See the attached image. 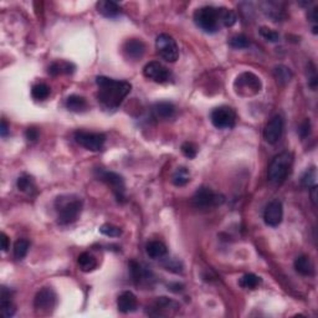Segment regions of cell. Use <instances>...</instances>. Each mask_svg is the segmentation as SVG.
I'll use <instances>...</instances> for the list:
<instances>
[{
    "label": "cell",
    "instance_id": "obj_45",
    "mask_svg": "<svg viewBox=\"0 0 318 318\" xmlns=\"http://www.w3.org/2000/svg\"><path fill=\"white\" fill-rule=\"evenodd\" d=\"M9 132V126L7 123V121L5 119H3L2 121V127H0V134H2V137H5Z\"/></svg>",
    "mask_w": 318,
    "mask_h": 318
},
{
    "label": "cell",
    "instance_id": "obj_28",
    "mask_svg": "<svg viewBox=\"0 0 318 318\" xmlns=\"http://www.w3.org/2000/svg\"><path fill=\"white\" fill-rule=\"evenodd\" d=\"M273 76H275L277 83L281 84V86H286L291 80H292L293 74L288 67L284 65H279L273 69Z\"/></svg>",
    "mask_w": 318,
    "mask_h": 318
},
{
    "label": "cell",
    "instance_id": "obj_24",
    "mask_svg": "<svg viewBox=\"0 0 318 318\" xmlns=\"http://www.w3.org/2000/svg\"><path fill=\"white\" fill-rule=\"evenodd\" d=\"M145 252L151 259L158 260L167 255V246L162 241H150L145 246Z\"/></svg>",
    "mask_w": 318,
    "mask_h": 318
},
{
    "label": "cell",
    "instance_id": "obj_8",
    "mask_svg": "<svg viewBox=\"0 0 318 318\" xmlns=\"http://www.w3.org/2000/svg\"><path fill=\"white\" fill-rule=\"evenodd\" d=\"M224 201V198L221 195L214 193L210 188L206 186H201L195 192L194 197H193V204H194L195 208L206 210L215 208V206L220 205Z\"/></svg>",
    "mask_w": 318,
    "mask_h": 318
},
{
    "label": "cell",
    "instance_id": "obj_42",
    "mask_svg": "<svg viewBox=\"0 0 318 318\" xmlns=\"http://www.w3.org/2000/svg\"><path fill=\"white\" fill-rule=\"evenodd\" d=\"M0 241H2V250L3 251H8L9 249V238L7 235L4 234V232H2L0 234Z\"/></svg>",
    "mask_w": 318,
    "mask_h": 318
},
{
    "label": "cell",
    "instance_id": "obj_6",
    "mask_svg": "<svg viewBox=\"0 0 318 318\" xmlns=\"http://www.w3.org/2000/svg\"><path fill=\"white\" fill-rule=\"evenodd\" d=\"M234 87L238 95L247 97V96L258 95L262 89V82L259 76L252 72H243L236 77Z\"/></svg>",
    "mask_w": 318,
    "mask_h": 318
},
{
    "label": "cell",
    "instance_id": "obj_1",
    "mask_svg": "<svg viewBox=\"0 0 318 318\" xmlns=\"http://www.w3.org/2000/svg\"><path fill=\"white\" fill-rule=\"evenodd\" d=\"M96 83L98 87V102L110 110L118 109L132 90V84L127 81L115 80L106 76H97Z\"/></svg>",
    "mask_w": 318,
    "mask_h": 318
},
{
    "label": "cell",
    "instance_id": "obj_23",
    "mask_svg": "<svg viewBox=\"0 0 318 318\" xmlns=\"http://www.w3.org/2000/svg\"><path fill=\"white\" fill-rule=\"evenodd\" d=\"M294 270L302 276H313L314 275V265L311 259L306 255L299 256L294 260Z\"/></svg>",
    "mask_w": 318,
    "mask_h": 318
},
{
    "label": "cell",
    "instance_id": "obj_14",
    "mask_svg": "<svg viewBox=\"0 0 318 318\" xmlns=\"http://www.w3.org/2000/svg\"><path fill=\"white\" fill-rule=\"evenodd\" d=\"M282 133H284V118L279 115L273 116L264 130L265 139L270 144H275L281 139Z\"/></svg>",
    "mask_w": 318,
    "mask_h": 318
},
{
    "label": "cell",
    "instance_id": "obj_4",
    "mask_svg": "<svg viewBox=\"0 0 318 318\" xmlns=\"http://www.w3.org/2000/svg\"><path fill=\"white\" fill-rule=\"evenodd\" d=\"M293 156L290 152H282V153L277 154L275 158L271 160L270 165H268V180L272 184L281 185L287 179L288 174H290Z\"/></svg>",
    "mask_w": 318,
    "mask_h": 318
},
{
    "label": "cell",
    "instance_id": "obj_36",
    "mask_svg": "<svg viewBox=\"0 0 318 318\" xmlns=\"http://www.w3.org/2000/svg\"><path fill=\"white\" fill-rule=\"evenodd\" d=\"M260 35H261L265 40H267V41H270V43H277L280 40L279 33L271 30V29L266 28V26L260 28Z\"/></svg>",
    "mask_w": 318,
    "mask_h": 318
},
{
    "label": "cell",
    "instance_id": "obj_5",
    "mask_svg": "<svg viewBox=\"0 0 318 318\" xmlns=\"http://www.w3.org/2000/svg\"><path fill=\"white\" fill-rule=\"evenodd\" d=\"M95 176L98 180L103 182L104 184L109 185L112 189L113 194L116 195V199L118 200V203H124L126 201V185H124V180L119 174L115 173V172L104 171V169H96Z\"/></svg>",
    "mask_w": 318,
    "mask_h": 318
},
{
    "label": "cell",
    "instance_id": "obj_26",
    "mask_svg": "<svg viewBox=\"0 0 318 318\" xmlns=\"http://www.w3.org/2000/svg\"><path fill=\"white\" fill-rule=\"evenodd\" d=\"M77 264L83 272H92L97 268V260L90 252H82L77 259Z\"/></svg>",
    "mask_w": 318,
    "mask_h": 318
},
{
    "label": "cell",
    "instance_id": "obj_9",
    "mask_svg": "<svg viewBox=\"0 0 318 318\" xmlns=\"http://www.w3.org/2000/svg\"><path fill=\"white\" fill-rule=\"evenodd\" d=\"M75 141L81 147L86 148L87 151L98 152L103 148L104 143H106V136L103 133L77 131L75 133Z\"/></svg>",
    "mask_w": 318,
    "mask_h": 318
},
{
    "label": "cell",
    "instance_id": "obj_30",
    "mask_svg": "<svg viewBox=\"0 0 318 318\" xmlns=\"http://www.w3.org/2000/svg\"><path fill=\"white\" fill-rule=\"evenodd\" d=\"M51 89L46 83H36L34 84L33 89H31V96H33L34 100L36 101H44L50 96Z\"/></svg>",
    "mask_w": 318,
    "mask_h": 318
},
{
    "label": "cell",
    "instance_id": "obj_39",
    "mask_svg": "<svg viewBox=\"0 0 318 318\" xmlns=\"http://www.w3.org/2000/svg\"><path fill=\"white\" fill-rule=\"evenodd\" d=\"M221 22H223V25L226 26V28H230L236 23V15L234 11L229 10V9L224 8L223 10V17H221Z\"/></svg>",
    "mask_w": 318,
    "mask_h": 318
},
{
    "label": "cell",
    "instance_id": "obj_41",
    "mask_svg": "<svg viewBox=\"0 0 318 318\" xmlns=\"http://www.w3.org/2000/svg\"><path fill=\"white\" fill-rule=\"evenodd\" d=\"M25 136L29 141H36V139L39 138V132H37V130H35V128H28Z\"/></svg>",
    "mask_w": 318,
    "mask_h": 318
},
{
    "label": "cell",
    "instance_id": "obj_35",
    "mask_svg": "<svg viewBox=\"0 0 318 318\" xmlns=\"http://www.w3.org/2000/svg\"><path fill=\"white\" fill-rule=\"evenodd\" d=\"M100 232L102 235L109 236V238H118L122 235L121 227L111 225V224H104L100 227Z\"/></svg>",
    "mask_w": 318,
    "mask_h": 318
},
{
    "label": "cell",
    "instance_id": "obj_15",
    "mask_svg": "<svg viewBox=\"0 0 318 318\" xmlns=\"http://www.w3.org/2000/svg\"><path fill=\"white\" fill-rule=\"evenodd\" d=\"M122 50H123L124 56L127 59L132 61H138L144 56L147 46H145V44L141 39H130L123 44Z\"/></svg>",
    "mask_w": 318,
    "mask_h": 318
},
{
    "label": "cell",
    "instance_id": "obj_22",
    "mask_svg": "<svg viewBox=\"0 0 318 318\" xmlns=\"http://www.w3.org/2000/svg\"><path fill=\"white\" fill-rule=\"evenodd\" d=\"M76 66L69 61H55L49 66V75L51 76H60V75H71L74 74Z\"/></svg>",
    "mask_w": 318,
    "mask_h": 318
},
{
    "label": "cell",
    "instance_id": "obj_12",
    "mask_svg": "<svg viewBox=\"0 0 318 318\" xmlns=\"http://www.w3.org/2000/svg\"><path fill=\"white\" fill-rule=\"evenodd\" d=\"M57 302V296L51 287H44L36 293L34 299V307L40 312H50L55 308Z\"/></svg>",
    "mask_w": 318,
    "mask_h": 318
},
{
    "label": "cell",
    "instance_id": "obj_3",
    "mask_svg": "<svg viewBox=\"0 0 318 318\" xmlns=\"http://www.w3.org/2000/svg\"><path fill=\"white\" fill-rule=\"evenodd\" d=\"M224 8L214 7H203L195 10L194 23L200 30L206 34H215L220 30L223 25L221 17H223Z\"/></svg>",
    "mask_w": 318,
    "mask_h": 318
},
{
    "label": "cell",
    "instance_id": "obj_44",
    "mask_svg": "<svg viewBox=\"0 0 318 318\" xmlns=\"http://www.w3.org/2000/svg\"><path fill=\"white\" fill-rule=\"evenodd\" d=\"M310 194H311V200H312V204H313V205L316 206V205H317V185L311 186V189H310Z\"/></svg>",
    "mask_w": 318,
    "mask_h": 318
},
{
    "label": "cell",
    "instance_id": "obj_43",
    "mask_svg": "<svg viewBox=\"0 0 318 318\" xmlns=\"http://www.w3.org/2000/svg\"><path fill=\"white\" fill-rule=\"evenodd\" d=\"M168 290H171L172 292H176V293H178V292H182L183 290H184V286H183L182 284H171V285H168Z\"/></svg>",
    "mask_w": 318,
    "mask_h": 318
},
{
    "label": "cell",
    "instance_id": "obj_13",
    "mask_svg": "<svg viewBox=\"0 0 318 318\" xmlns=\"http://www.w3.org/2000/svg\"><path fill=\"white\" fill-rule=\"evenodd\" d=\"M284 219V206L280 200H272L267 204L264 211V221L267 226L276 227Z\"/></svg>",
    "mask_w": 318,
    "mask_h": 318
},
{
    "label": "cell",
    "instance_id": "obj_2",
    "mask_svg": "<svg viewBox=\"0 0 318 318\" xmlns=\"http://www.w3.org/2000/svg\"><path fill=\"white\" fill-rule=\"evenodd\" d=\"M82 200L76 195H61L56 199L55 208L57 211V221L60 225L75 223L82 210Z\"/></svg>",
    "mask_w": 318,
    "mask_h": 318
},
{
    "label": "cell",
    "instance_id": "obj_10",
    "mask_svg": "<svg viewBox=\"0 0 318 318\" xmlns=\"http://www.w3.org/2000/svg\"><path fill=\"white\" fill-rule=\"evenodd\" d=\"M213 126L218 130H230L234 128L236 123L235 111L227 106H221L215 109L210 115Z\"/></svg>",
    "mask_w": 318,
    "mask_h": 318
},
{
    "label": "cell",
    "instance_id": "obj_19",
    "mask_svg": "<svg viewBox=\"0 0 318 318\" xmlns=\"http://www.w3.org/2000/svg\"><path fill=\"white\" fill-rule=\"evenodd\" d=\"M97 11L102 16L107 17V19H116L122 14V9L116 2H111V0H102L96 4Z\"/></svg>",
    "mask_w": 318,
    "mask_h": 318
},
{
    "label": "cell",
    "instance_id": "obj_31",
    "mask_svg": "<svg viewBox=\"0 0 318 318\" xmlns=\"http://www.w3.org/2000/svg\"><path fill=\"white\" fill-rule=\"evenodd\" d=\"M173 184L177 186H184L190 182V173L189 171L184 167L178 168L176 173L173 174Z\"/></svg>",
    "mask_w": 318,
    "mask_h": 318
},
{
    "label": "cell",
    "instance_id": "obj_11",
    "mask_svg": "<svg viewBox=\"0 0 318 318\" xmlns=\"http://www.w3.org/2000/svg\"><path fill=\"white\" fill-rule=\"evenodd\" d=\"M143 75L147 77L148 80L154 81L157 83H165L171 80L172 72L169 71L165 66L158 61H152V62L147 63L143 69Z\"/></svg>",
    "mask_w": 318,
    "mask_h": 318
},
{
    "label": "cell",
    "instance_id": "obj_16",
    "mask_svg": "<svg viewBox=\"0 0 318 318\" xmlns=\"http://www.w3.org/2000/svg\"><path fill=\"white\" fill-rule=\"evenodd\" d=\"M130 271L131 275H132L134 284L138 286L148 285L152 280H153V273H152V271L143 267L141 264H138V262L136 261L130 262Z\"/></svg>",
    "mask_w": 318,
    "mask_h": 318
},
{
    "label": "cell",
    "instance_id": "obj_27",
    "mask_svg": "<svg viewBox=\"0 0 318 318\" xmlns=\"http://www.w3.org/2000/svg\"><path fill=\"white\" fill-rule=\"evenodd\" d=\"M66 107L71 112H82V111L87 109V101L82 96L71 95L67 97Z\"/></svg>",
    "mask_w": 318,
    "mask_h": 318
},
{
    "label": "cell",
    "instance_id": "obj_18",
    "mask_svg": "<svg viewBox=\"0 0 318 318\" xmlns=\"http://www.w3.org/2000/svg\"><path fill=\"white\" fill-rule=\"evenodd\" d=\"M0 311L4 317H13L15 314V305L13 302V292L7 287L2 288L0 293Z\"/></svg>",
    "mask_w": 318,
    "mask_h": 318
},
{
    "label": "cell",
    "instance_id": "obj_37",
    "mask_svg": "<svg viewBox=\"0 0 318 318\" xmlns=\"http://www.w3.org/2000/svg\"><path fill=\"white\" fill-rule=\"evenodd\" d=\"M163 266L165 267V270L171 271V272H174V273L183 272V265H182V262L178 261V260L169 259L164 262V264H163Z\"/></svg>",
    "mask_w": 318,
    "mask_h": 318
},
{
    "label": "cell",
    "instance_id": "obj_46",
    "mask_svg": "<svg viewBox=\"0 0 318 318\" xmlns=\"http://www.w3.org/2000/svg\"><path fill=\"white\" fill-rule=\"evenodd\" d=\"M308 19H310L311 22L317 23V8L311 9L310 14H308Z\"/></svg>",
    "mask_w": 318,
    "mask_h": 318
},
{
    "label": "cell",
    "instance_id": "obj_34",
    "mask_svg": "<svg viewBox=\"0 0 318 318\" xmlns=\"http://www.w3.org/2000/svg\"><path fill=\"white\" fill-rule=\"evenodd\" d=\"M316 179H317L316 168L312 167L311 169H308V171H306V173L303 174L301 183H302V185L305 186V188H311V186L317 185Z\"/></svg>",
    "mask_w": 318,
    "mask_h": 318
},
{
    "label": "cell",
    "instance_id": "obj_38",
    "mask_svg": "<svg viewBox=\"0 0 318 318\" xmlns=\"http://www.w3.org/2000/svg\"><path fill=\"white\" fill-rule=\"evenodd\" d=\"M182 152L183 154L189 159H194L198 154V148L194 143L185 142L182 144Z\"/></svg>",
    "mask_w": 318,
    "mask_h": 318
},
{
    "label": "cell",
    "instance_id": "obj_7",
    "mask_svg": "<svg viewBox=\"0 0 318 318\" xmlns=\"http://www.w3.org/2000/svg\"><path fill=\"white\" fill-rule=\"evenodd\" d=\"M156 48L159 56L168 62H176L179 57V49L176 40L168 34H160L157 36Z\"/></svg>",
    "mask_w": 318,
    "mask_h": 318
},
{
    "label": "cell",
    "instance_id": "obj_25",
    "mask_svg": "<svg viewBox=\"0 0 318 318\" xmlns=\"http://www.w3.org/2000/svg\"><path fill=\"white\" fill-rule=\"evenodd\" d=\"M16 186L20 192L25 193V194L33 195L36 193V184H35L34 178L28 176V174H23L17 178Z\"/></svg>",
    "mask_w": 318,
    "mask_h": 318
},
{
    "label": "cell",
    "instance_id": "obj_29",
    "mask_svg": "<svg viewBox=\"0 0 318 318\" xmlns=\"http://www.w3.org/2000/svg\"><path fill=\"white\" fill-rule=\"evenodd\" d=\"M262 284V279L255 273H246L239 280V285L243 288H247V290H255Z\"/></svg>",
    "mask_w": 318,
    "mask_h": 318
},
{
    "label": "cell",
    "instance_id": "obj_20",
    "mask_svg": "<svg viewBox=\"0 0 318 318\" xmlns=\"http://www.w3.org/2000/svg\"><path fill=\"white\" fill-rule=\"evenodd\" d=\"M152 112H153L154 117L158 119H169L174 116L176 112V107L173 103L167 101L157 102L152 107Z\"/></svg>",
    "mask_w": 318,
    "mask_h": 318
},
{
    "label": "cell",
    "instance_id": "obj_17",
    "mask_svg": "<svg viewBox=\"0 0 318 318\" xmlns=\"http://www.w3.org/2000/svg\"><path fill=\"white\" fill-rule=\"evenodd\" d=\"M138 307V301L134 293L131 291H124L119 294L117 300V308L122 313H132Z\"/></svg>",
    "mask_w": 318,
    "mask_h": 318
},
{
    "label": "cell",
    "instance_id": "obj_21",
    "mask_svg": "<svg viewBox=\"0 0 318 318\" xmlns=\"http://www.w3.org/2000/svg\"><path fill=\"white\" fill-rule=\"evenodd\" d=\"M153 310H156L157 312L154 314H159V316H163L167 312L171 311H177L179 310V305L173 300L168 299V297H158L153 303Z\"/></svg>",
    "mask_w": 318,
    "mask_h": 318
},
{
    "label": "cell",
    "instance_id": "obj_33",
    "mask_svg": "<svg viewBox=\"0 0 318 318\" xmlns=\"http://www.w3.org/2000/svg\"><path fill=\"white\" fill-rule=\"evenodd\" d=\"M229 45L231 46L232 49H235V50H241V49L249 48L250 41H249V39L245 36V35L240 34V35H235V36H232L231 39H230Z\"/></svg>",
    "mask_w": 318,
    "mask_h": 318
},
{
    "label": "cell",
    "instance_id": "obj_40",
    "mask_svg": "<svg viewBox=\"0 0 318 318\" xmlns=\"http://www.w3.org/2000/svg\"><path fill=\"white\" fill-rule=\"evenodd\" d=\"M299 133L301 136V138H307L311 133V121L310 119H305L302 122L301 126L299 128Z\"/></svg>",
    "mask_w": 318,
    "mask_h": 318
},
{
    "label": "cell",
    "instance_id": "obj_32",
    "mask_svg": "<svg viewBox=\"0 0 318 318\" xmlns=\"http://www.w3.org/2000/svg\"><path fill=\"white\" fill-rule=\"evenodd\" d=\"M29 247H30V243L26 239H19L15 244H14V258L16 260H23L28 255Z\"/></svg>",
    "mask_w": 318,
    "mask_h": 318
}]
</instances>
